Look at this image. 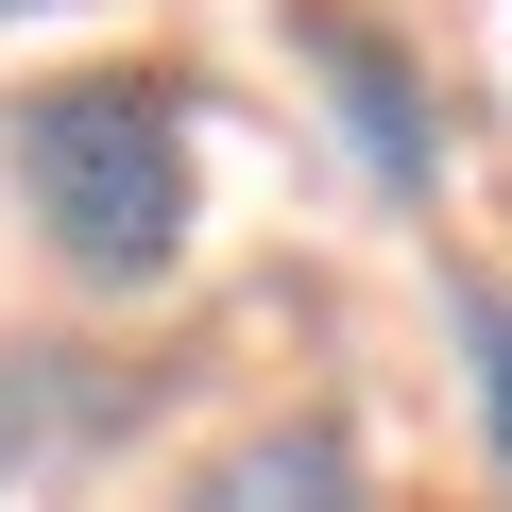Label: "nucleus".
<instances>
[{"instance_id":"obj_1","label":"nucleus","mask_w":512,"mask_h":512,"mask_svg":"<svg viewBox=\"0 0 512 512\" xmlns=\"http://www.w3.org/2000/svg\"><path fill=\"white\" fill-rule=\"evenodd\" d=\"M18 205L86 291H154L188 256V86L171 69H86L18 103Z\"/></svg>"},{"instance_id":"obj_2","label":"nucleus","mask_w":512,"mask_h":512,"mask_svg":"<svg viewBox=\"0 0 512 512\" xmlns=\"http://www.w3.org/2000/svg\"><path fill=\"white\" fill-rule=\"evenodd\" d=\"M291 52L325 69V120H342V154H359V188H393V205H427L444 188V120H427V69L359 18V0H291Z\"/></svg>"},{"instance_id":"obj_3","label":"nucleus","mask_w":512,"mask_h":512,"mask_svg":"<svg viewBox=\"0 0 512 512\" xmlns=\"http://www.w3.org/2000/svg\"><path fill=\"white\" fill-rule=\"evenodd\" d=\"M154 410L137 359H86V342H0V495H35V478H86L120 461Z\"/></svg>"},{"instance_id":"obj_4","label":"nucleus","mask_w":512,"mask_h":512,"mask_svg":"<svg viewBox=\"0 0 512 512\" xmlns=\"http://www.w3.org/2000/svg\"><path fill=\"white\" fill-rule=\"evenodd\" d=\"M444 325H461V376H478V444L512 478V291L495 274H444Z\"/></svg>"},{"instance_id":"obj_5","label":"nucleus","mask_w":512,"mask_h":512,"mask_svg":"<svg viewBox=\"0 0 512 512\" xmlns=\"http://www.w3.org/2000/svg\"><path fill=\"white\" fill-rule=\"evenodd\" d=\"M205 495H256V512H274V495H359V444L342 427H274V444H239Z\"/></svg>"},{"instance_id":"obj_6","label":"nucleus","mask_w":512,"mask_h":512,"mask_svg":"<svg viewBox=\"0 0 512 512\" xmlns=\"http://www.w3.org/2000/svg\"><path fill=\"white\" fill-rule=\"evenodd\" d=\"M0 18H18V0H0Z\"/></svg>"}]
</instances>
